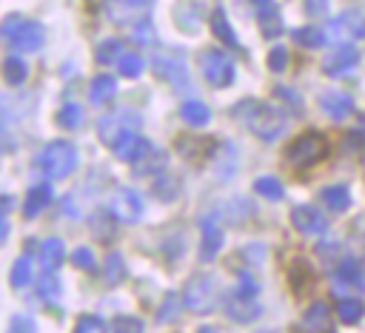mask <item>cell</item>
<instances>
[{
	"label": "cell",
	"mask_w": 365,
	"mask_h": 333,
	"mask_svg": "<svg viewBox=\"0 0 365 333\" xmlns=\"http://www.w3.org/2000/svg\"><path fill=\"white\" fill-rule=\"evenodd\" d=\"M234 117H237L251 134H257V137L265 139V142L277 139V137L285 131V125H288L285 111H279V108L271 105V102H259V100H242V102H237V105H234Z\"/></svg>",
	"instance_id": "1"
},
{
	"label": "cell",
	"mask_w": 365,
	"mask_h": 333,
	"mask_svg": "<svg viewBox=\"0 0 365 333\" xmlns=\"http://www.w3.org/2000/svg\"><path fill=\"white\" fill-rule=\"evenodd\" d=\"M34 165L43 176L48 179H63L68 176L74 168H77V148L68 142V139H57V142H48L37 157H34Z\"/></svg>",
	"instance_id": "2"
},
{
	"label": "cell",
	"mask_w": 365,
	"mask_h": 333,
	"mask_svg": "<svg viewBox=\"0 0 365 333\" xmlns=\"http://www.w3.org/2000/svg\"><path fill=\"white\" fill-rule=\"evenodd\" d=\"M257 290H259V287H257V282L251 279V273H242L240 282H237V287H234V290L225 296V302H222L225 316H231V319L240 322V324L257 319V316H259Z\"/></svg>",
	"instance_id": "3"
},
{
	"label": "cell",
	"mask_w": 365,
	"mask_h": 333,
	"mask_svg": "<svg viewBox=\"0 0 365 333\" xmlns=\"http://www.w3.org/2000/svg\"><path fill=\"white\" fill-rule=\"evenodd\" d=\"M331 154V142L325 134L319 131H308L302 137H297L288 148H285V159L294 165V168H308V165H317L322 159H328Z\"/></svg>",
	"instance_id": "4"
},
{
	"label": "cell",
	"mask_w": 365,
	"mask_h": 333,
	"mask_svg": "<svg viewBox=\"0 0 365 333\" xmlns=\"http://www.w3.org/2000/svg\"><path fill=\"white\" fill-rule=\"evenodd\" d=\"M3 37L14 51H37L43 46V26L23 17H6L3 20Z\"/></svg>",
	"instance_id": "5"
},
{
	"label": "cell",
	"mask_w": 365,
	"mask_h": 333,
	"mask_svg": "<svg viewBox=\"0 0 365 333\" xmlns=\"http://www.w3.org/2000/svg\"><path fill=\"white\" fill-rule=\"evenodd\" d=\"M182 305L191 313H211L217 305V282L211 276H194L182 290Z\"/></svg>",
	"instance_id": "6"
},
{
	"label": "cell",
	"mask_w": 365,
	"mask_h": 333,
	"mask_svg": "<svg viewBox=\"0 0 365 333\" xmlns=\"http://www.w3.org/2000/svg\"><path fill=\"white\" fill-rule=\"evenodd\" d=\"M106 17L117 26H140L148 20L151 0H106Z\"/></svg>",
	"instance_id": "7"
},
{
	"label": "cell",
	"mask_w": 365,
	"mask_h": 333,
	"mask_svg": "<svg viewBox=\"0 0 365 333\" xmlns=\"http://www.w3.org/2000/svg\"><path fill=\"white\" fill-rule=\"evenodd\" d=\"M200 65H202V74L211 85L217 88H225L234 83V63L228 60V54L217 51V48H208L202 57H200Z\"/></svg>",
	"instance_id": "8"
},
{
	"label": "cell",
	"mask_w": 365,
	"mask_h": 333,
	"mask_svg": "<svg viewBox=\"0 0 365 333\" xmlns=\"http://www.w3.org/2000/svg\"><path fill=\"white\" fill-rule=\"evenodd\" d=\"M137 125H140V117H137V114H131V111H114V114H106V117L100 120L97 131H100V139H103L106 145H114L123 134L137 131Z\"/></svg>",
	"instance_id": "9"
},
{
	"label": "cell",
	"mask_w": 365,
	"mask_h": 333,
	"mask_svg": "<svg viewBox=\"0 0 365 333\" xmlns=\"http://www.w3.org/2000/svg\"><path fill=\"white\" fill-rule=\"evenodd\" d=\"M108 213L117 216L120 222H137L140 213H143V199H140V194L131 191V188L114 191L111 199H108Z\"/></svg>",
	"instance_id": "10"
},
{
	"label": "cell",
	"mask_w": 365,
	"mask_h": 333,
	"mask_svg": "<svg viewBox=\"0 0 365 333\" xmlns=\"http://www.w3.org/2000/svg\"><path fill=\"white\" fill-rule=\"evenodd\" d=\"M291 225H294L302 236H322V233L328 231V219H325L317 208H311V205H297V208L291 211Z\"/></svg>",
	"instance_id": "11"
},
{
	"label": "cell",
	"mask_w": 365,
	"mask_h": 333,
	"mask_svg": "<svg viewBox=\"0 0 365 333\" xmlns=\"http://www.w3.org/2000/svg\"><path fill=\"white\" fill-rule=\"evenodd\" d=\"M359 63V51L354 48V46H336L328 57H325V63H322V71L328 74V77H342V74H348L354 65Z\"/></svg>",
	"instance_id": "12"
},
{
	"label": "cell",
	"mask_w": 365,
	"mask_h": 333,
	"mask_svg": "<svg viewBox=\"0 0 365 333\" xmlns=\"http://www.w3.org/2000/svg\"><path fill=\"white\" fill-rule=\"evenodd\" d=\"M154 68H157L160 77H165V80H168L171 85H177V88H188V85H191V83H188L185 63H182L180 57H174V54H157Z\"/></svg>",
	"instance_id": "13"
},
{
	"label": "cell",
	"mask_w": 365,
	"mask_h": 333,
	"mask_svg": "<svg viewBox=\"0 0 365 333\" xmlns=\"http://www.w3.org/2000/svg\"><path fill=\"white\" fill-rule=\"evenodd\" d=\"M111 148H114V154H117L120 159H125V162H140L145 154H151V142L143 139V137H137V131L123 134Z\"/></svg>",
	"instance_id": "14"
},
{
	"label": "cell",
	"mask_w": 365,
	"mask_h": 333,
	"mask_svg": "<svg viewBox=\"0 0 365 333\" xmlns=\"http://www.w3.org/2000/svg\"><path fill=\"white\" fill-rule=\"evenodd\" d=\"M288 282H291V290H294L299 299L308 296V293L314 290V285H317V273H314L311 262H308V259H297V262L288 268Z\"/></svg>",
	"instance_id": "15"
},
{
	"label": "cell",
	"mask_w": 365,
	"mask_h": 333,
	"mask_svg": "<svg viewBox=\"0 0 365 333\" xmlns=\"http://www.w3.org/2000/svg\"><path fill=\"white\" fill-rule=\"evenodd\" d=\"M319 105H322V111H325L331 120H345V117L354 111V100H351L348 94H342V91H325V94L319 97Z\"/></svg>",
	"instance_id": "16"
},
{
	"label": "cell",
	"mask_w": 365,
	"mask_h": 333,
	"mask_svg": "<svg viewBox=\"0 0 365 333\" xmlns=\"http://www.w3.org/2000/svg\"><path fill=\"white\" fill-rule=\"evenodd\" d=\"M222 248V228L214 222H205L202 228V239H200V259L202 262H214L217 253Z\"/></svg>",
	"instance_id": "17"
},
{
	"label": "cell",
	"mask_w": 365,
	"mask_h": 333,
	"mask_svg": "<svg viewBox=\"0 0 365 333\" xmlns=\"http://www.w3.org/2000/svg\"><path fill=\"white\" fill-rule=\"evenodd\" d=\"M251 6H254V11H257V17H259L262 34H268V37L279 34L282 26H279V14H277L274 0H251Z\"/></svg>",
	"instance_id": "18"
},
{
	"label": "cell",
	"mask_w": 365,
	"mask_h": 333,
	"mask_svg": "<svg viewBox=\"0 0 365 333\" xmlns=\"http://www.w3.org/2000/svg\"><path fill=\"white\" fill-rule=\"evenodd\" d=\"M48 202H51V185H46V182H43V185H34V188L29 191L26 202H23V216H26V219L40 216Z\"/></svg>",
	"instance_id": "19"
},
{
	"label": "cell",
	"mask_w": 365,
	"mask_h": 333,
	"mask_svg": "<svg viewBox=\"0 0 365 333\" xmlns=\"http://www.w3.org/2000/svg\"><path fill=\"white\" fill-rule=\"evenodd\" d=\"M114 94H117V83H114V77H108V74L94 77L91 85H88V100H91V105H103V102H108Z\"/></svg>",
	"instance_id": "20"
},
{
	"label": "cell",
	"mask_w": 365,
	"mask_h": 333,
	"mask_svg": "<svg viewBox=\"0 0 365 333\" xmlns=\"http://www.w3.org/2000/svg\"><path fill=\"white\" fill-rule=\"evenodd\" d=\"M328 324H331V310H328V305L325 302H317V305H311L308 310H305V316H302V330H328Z\"/></svg>",
	"instance_id": "21"
},
{
	"label": "cell",
	"mask_w": 365,
	"mask_h": 333,
	"mask_svg": "<svg viewBox=\"0 0 365 333\" xmlns=\"http://www.w3.org/2000/svg\"><path fill=\"white\" fill-rule=\"evenodd\" d=\"M66 259V248L60 239H46L40 245V265L43 270H57V265Z\"/></svg>",
	"instance_id": "22"
},
{
	"label": "cell",
	"mask_w": 365,
	"mask_h": 333,
	"mask_svg": "<svg viewBox=\"0 0 365 333\" xmlns=\"http://www.w3.org/2000/svg\"><path fill=\"white\" fill-rule=\"evenodd\" d=\"M322 202H325V208H331V211H336V213L348 211V205H351V191H348V185H328V188L322 191Z\"/></svg>",
	"instance_id": "23"
},
{
	"label": "cell",
	"mask_w": 365,
	"mask_h": 333,
	"mask_svg": "<svg viewBox=\"0 0 365 333\" xmlns=\"http://www.w3.org/2000/svg\"><path fill=\"white\" fill-rule=\"evenodd\" d=\"M336 279H339L342 285H351V287H356V290H365V273H362V268H359L354 259H345V262L339 265Z\"/></svg>",
	"instance_id": "24"
},
{
	"label": "cell",
	"mask_w": 365,
	"mask_h": 333,
	"mask_svg": "<svg viewBox=\"0 0 365 333\" xmlns=\"http://www.w3.org/2000/svg\"><path fill=\"white\" fill-rule=\"evenodd\" d=\"M180 117H182L188 125H205V122L211 120V111L205 108V102H200V100H188V102H182Z\"/></svg>",
	"instance_id": "25"
},
{
	"label": "cell",
	"mask_w": 365,
	"mask_h": 333,
	"mask_svg": "<svg viewBox=\"0 0 365 333\" xmlns=\"http://www.w3.org/2000/svg\"><path fill=\"white\" fill-rule=\"evenodd\" d=\"M31 273H34V262L31 256H20L14 265H11V287H26L31 285Z\"/></svg>",
	"instance_id": "26"
},
{
	"label": "cell",
	"mask_w": 365,
	"mask_h": 333,
	"mask_svg": "<svg viewBox=\"0 0 365 333\" xmlns=\"http://www.w3.org/2000/svg\"><path fill=\"white\" fill-rule=\"evenodd\" d=\"M3 77H6L9 85H20L29 77V65L20 57H6L3 60Z\"/></svg>",
	"instance_id": "27"
},
{
	"label": "cell",
	"mask_w": 365,
	"mask_h": 333,
	"mask_svg": "<svg viewBox=\"0 0 365 333\" xmlns=\"http://www.w3.org/2000/svg\"><path fill=\"white\" fill-rule=\"evenodd\" d=\"M177 151L191 159V162H200V154H208V142H202L200 137H180L177 139Z\"/></svg>",
	"instance_id": "28"
},
{
	"label": "cell",
	"mask_w": 365,
	"mask_h": 333,
	"mask_svg": "<svg viewBox=\"0 0 365 333\" xmlns=\"http://www.w3.org/2000/svg\"><path fill=\"white\" fill-rule=\"evenodd\" d=\"M336 313H339L342 324H356V322L362 319V313H365V305H362L359 299H339Z\"/></svg>",
	"instance_id": "29"
},
{
	"label": "cell",
	"mask_w": 365,
	"mask_h": 333,
	"mask_svg": "<svg viewBox=\"0 0 365 333\" xmlns=\"http://www.w3.org/2000/svg\"><path fill=\"white\" fill-rule=\"evenodd\" d=\"M211 31L222 40V43H228V46H237V34H234V28H231V23L225 20V14L217 9L214 14H211Z\"/></svg>",
	"instance_id": "30"
},
{
	"label": "cell",
	"mask_w": 365,
	"mask_h": 333,
	"mask_svg": "<svg viewBox=\"0 0 365 333\" xmlns=\"http://www.w3.org/2000/svg\"><path fill=\"white\" fill-rule=\"evenodd\" d=\"M103 276H106V285H120L123 282L125 265H123V256L120 253H108V259L103 265Z\"/></svg>",
	"instance_id": "31"
},
{
	"label": "cell",
	"mask_w": 365,
	"mask_h": 333,
	"mask_svg": "<svg viewBox=\"0 0 365 333\" xmlns=\"http://www.w3.org/2000/svg\"><path fill=\"white\" fill-rule=\"evenodd\" d=\"M83 108L80 105H74V102H68V105H63L60 108V114H57V125H63V128H68V131H74V128H80L83 125Z\"/></svg>",
	"instance_id": "32"
},
{
	"label": "cell",
	"mask_w": 365,
	"mask_h": 333,
	"mask_svg": "<svg viewBox=\"0 0 365 333\" xmlns=\"http://www.w3.org/2000/svg\"><path fill=\"white\" fill-rule=\"evenodd\" d=\"M254 191H257L259 196L271 199V202H274V199H282V194H285V191H282V182H279L277 176H259V179L254 182Z\"/></svg>",
	"instance_id": "33"
},
{
	"label": "cell",
	"mask_w": 365,
	"mask_h": 333,
	"mask_svg": "<svg viewBox=\"0 0 365 333\" xmlns=\"http://www.w3.org/2000/svg\"><path fill=\"white\" fill-rule=\"evenodd\" d=\"M294 43L297 46H305V48H319L325 43V34L314 26H305V28H297L294 31Z\"/></svg>",
	"instance_id": "34"
},
{
	"label": "cell",
	"mask_w": 365,
	"mask_h": 333,
	"mask_svg": "<svg viewBox=\"0 0 365 333\" xmlns=\"http://www.w3.org/2000/svg\"><path fill=\"white\" fill-rule=\"evenodd\" d=\"M37 296H40L43 302H54V299L60 296V282H57L54 270H43V279H40V285H37Z\"/></svg>",
	"instance_id": "35"
},
{
	"label": "cell",
	"mask_w": 365,
	"mask_h": 333,
	"mask_svg": "<svg viewBox=\"0 0 365 333\" xmlns=\"http://www.w3.org/2000/svg\"><path fill=\"white\" fill-rule=\"evenodd\" d=\"M354 23H356V14H345V17H336L328 31H331L334 40H342V37H348V34H362L359 28H354Z\"/></svg>",
	"instance_id": "36"
},
{
	"label": "cell",
	"mask_w": 365,
	"mask_h": 333,
	"mask_svg": "<svg viewBox=\"0 0 365 333\" xmlns=\"http://www.w3.org/2000/svg\"><path fill=\"white\" fill-rule=\"evenodd\" d=\"M123 57V43L120 40H106L97 46V63H114Z\"/></svg>",
	"instance_id": "37"
},
{
	"label": "cell",
	"mask_w": 365,
	"mask_h": 333,
	"mask_svg": "<svg viewBox=\"0 0 365 333\" xmlns=\"http://www.w3.org/2000/svg\"><path fill=\"white\" fill-rule=\"evenodd\" d=\"M117 71H120L123 77H140V71H143V57H140V54H123V57L117 60Z\"/></svg>",
	"instance_id": "38"
},
{
	"label": "cell",
	"mask_w": 365,
	"mask_h": 333,
	"mask_svg": "<svg viewBox=\"0 0 365 333\" xmlns=\"http://www.w3.org/2000/svg\"><path fill=\"white\" fill-rule=\"evenodd\" d=\"M111 333H143V319L137 316H117L111 324Z\"/></svg>",
	"instance_id": "39"
},
{
	"label": "cell",
	"mask_w": 365,
	"mask_h": 333,
	"mask_svg": "<svg viewBox=\"0 0 365 333\" xmlns=\"http://www.w3.org/2000/svg\"><path fill=\"white\" fill-rule=\"evenodd\" d=\"M163 159H165V157H163V154H157V151L151 148V154H145V157L134 165V174H137V176H143V174H148V171H157V168H163Z\"/></svg>",
	"instance_id": "40"
},
{
	"label": "cell",
	"mask_w": 365,
	"mask_h": 333,
	"mask_svg": "<svg viewBox=\"0 0 365 333\" xmlns=\"http://www.w3.org/2000/svg\"><path fill=\"white\" fill-rule=\"evenodd\" d=\"M154 194L160 196V199H174L177 196V179L174 176H157V182H154Z\"/></svg>",
	"instance_id": "41"
},
{
	"label": "cell",
	"mask_w": 365,
	"mask_h": 333,
	"mask_svg": "<svg viewBox=\"0 0 365 333\" xmlns=\"http://www.w3.org/2000/svg\"><path fill=\"white\" fill-rule=\"evenodd\" d=\"M71 262H74L80 270H94V268H97V262H94V253H91L88 248H77V250L71 253Z\"/></svg>",
	"instance_id": "42"
},
{
	"label": "cell",
	"mask_w": 365,
	"mask_h": 333,
	"mask_svg": "<svg viewBox=\"0 0 365 333\" xmlns=\"http://www.w3.org/2000/svg\"><path fill=\"white\" fill-rule=\"evenodd\" d=\"M285 65H288V51H285L282 46L271 48V54H268V68L279 74V71H285Z\"/></svg>",
	"instance_id": "43"
},
{
	"label": "cell",
	"mask_w": 365,
	"mask_h": 333,
	"mask_svg": "<svg viewBox=\"0 0 365 333\" xmlns=\"http://www.w3.org/2000/svg\"><path fill=\"white\" fill-rule=\"evenodd\" d=\"M77 333H106V324L97 316H83L77 322Z\"/></svg>",
	"instance_id": "44"
},
{
	"label": "cell",
	"mask_w": 365,
	"mask_h": 333,
	"mask_svg": "<svg viewBox=\"0 0 365 333\" xmlns=\"http://www.w3.org/2000/svg\"><path fill=\"white\" fill-rule=\"evenodd\" d=\"M9 333H34V322L26 316H14L9 324Z\"/></svg>",
	"instance_id": "45"
},
{
	"label": "cell",
	"mask_w": 365,
	"mask_h": 333,
	"mask_svg": "<svg viewBox=\"0 0 365 333\" xmlns=\"http://www.w3.org/2000/svg\"><path fill=\"white\" fill-rule=\"evenodd\" d=\"M274 94L279 97V100H285L291 108H302V100H299V94H294L291 88H285V85H279V88H274Z\"/></svg>",
	"instance_id": "46"
},
{
	"label": "cell",
	"mask_w": 365,
	"mask_h": 333,
	"mask_svg": "<svg viewBox=\"0 0 365 333\" xmlns=\"http://www.w3.org/2000/svg\"><path fill=\"white\" fill-rule=\"evenodd\" d=\"M134 40H140V43H148L151 40V26L148 23H140V26H134Z\"/></svg>",
	"instance_id": "47"
},
{
	"label": "cell",
	"mask_w": 365,
	"mask_h": 333,
	"mask_svg": "<svg viewBox=\"0 0 365 333\" xmlns=\"http://www.w3.org/2000/svg\"><path fill=\"white\" fill-rule=\"evenodd\" d=\"M174 307H177V299H174V296H168V299H165V307L160 310V322H165V319L174 313Z\"/></svg>",
	"instance_id": "48"
},
{
	"label": "cell",
	"mask_w": 365,
	"mask_h": 333,
	"mask_svg": "<svg viewBox=\"0 0 365 333\" xmlns=\"http://www.w3.org/2000/svg\"><path fill=\"white\" fill-rule=\"evenodd\" d=\"M305 3H308V11L311 14H319L325 9V0H305Z\"/></svg>",
	"instance_id": "49"
},
{
	"label": "cell",
	"mask_w": 365,
	"mask_h": 333,
	"mask_svg": "<svg viewBox=\"0 0 365 333\" xmlns=\"http://www.w3.org/2000/svg\"><path fill=\"white\" fill-rule=\"evenodd\" d=\"M11 211V196H3V216Z\"/></svg>",
	"instance_id": "50"
},
{
	"label": "cell",
	"mask_w": 365,
	"mask_h": 333,
	"mask_svg": "<svg viewBox=\"0 0 365 333\" xmlns=\"http://www.w3.org/2000/svg\"><path fill=\"white\" fill-rule=\"evenodd\" d=\"M197 333H214V330H205V327H202V330H197Z\"/></svg>",
	"instance_id": "51"
}]
</instances>
